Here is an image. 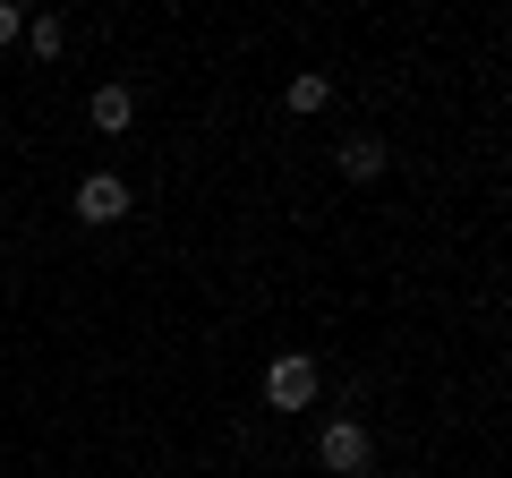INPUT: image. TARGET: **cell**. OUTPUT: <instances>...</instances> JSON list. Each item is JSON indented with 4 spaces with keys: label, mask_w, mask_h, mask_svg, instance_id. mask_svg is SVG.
Masks as SVG:
<instances>
[{
    "label": "cell",
    "mask_w": 512,
    "mask_h": 478,
    "mask_svg": "<svg viewBox=\"0 0 512 478\" xmlns=\"http://www.w3.org/2000/svg\"><path fill=\"white\" fill-rule=\"evenodd\" d=\"M26 43H35V52H43V60H52V52H60V43H69V26H60V18H26Z\"/></svg>",
    "instance_id": "obj_7"
},
{
    "label": "cell",
    "mask_w": 512,
    "mask_h": 478,
    "mask_svg": "<svg viewBox=\"0 0 512 478\" xmlns=\"http://www.w3.org/2000/svg\"><path fill=\"white\" fill-rule=\"evenodd\" d=\"M316 385H325L316 359H274V368H265V402H274V410H308Z\"/></svg>",
    "instance_id": "obj_2"
},
{
    "label": "cell",
    "mask_w": 512,
    "mask_h": 478,
    "mask_svg": "<svg viewBox=\"0 0 512 478\" xmlns=\"http://www.w3.org/2000/svg\"><path fill=\"white\" fill-rule=\"evenodd\" d=\"M128 214V188L111 180V171H94L86 188H77V222H120Z\"/></svg>",
    "instance_id": "obj_3"
},
{
    "label": "cell",
    "mask_w": 512,
    "mask_h": 478,
    "mask_svg": "<svg viewBox=\"0 0 512 478\" xmlns=\"http://www.w3.org/2000/svg\"><path fill=\"white\" fill-rule=\"evenodd\" d=\"M316 461H325L333 478H359L367 461H376V436H367L359 419H325V436H316Z\"/></svg>",
    "instance_id": "obj_1"
},
{
    "label": "cell",
    "mask_w": 512,
    "mask_h": 478,
    "mask_svg": "<svg viewBox=\"0 0 512 478\" xmlns=\"http://www.w3.org/2000/svg\"><path fill=\"white\" fill-rule=\"evenodd\" d=\"M128 120H137V94H128V86H103V94H94V129H103V137H120Z\"/></svg>",
    "instance_id": "obj_5"
},
{
    "label": "cell",
    "mask_w": 512,
    "mask_h": 478,
    "mask_svg": "<svg viewBox=\"0 0 512 478\" xmlns=\"http://www.w3.org/2000/svg\"><path fill=\"white\" fill-rule=\"evenodd\" d=\"M325 103H333V77L325 69H299L291 77V111H325Z\"/></svg>",
    "instance_id": "obj_6"
},
{
    "label": "cell",
    "mask_w": 512,
    "mask_h": 478,
    "mask_svg": "<svg viewBox=\"0 0 512 478\" xmlns=\"http://www.w3.org/2000/svg\"><path fill=\"white\" fill-rule=\"evenodd\" d=\"M18 35H26V18L9 9V0H0V43H18Z\"/></svg>",
    "instance_id": "obj_8"
},
{
    "label": "cell",
    "mask_w": 512,
    "mask_h": 478,
    "mask_svg": "<svg viewBox=\"0 0 512 478\" xmlns=\"http://www.w3.org/2000/svg\"><path fill=\"white\" fill-rule=\"evenodd\" d=\"M384 163H393L384 137H350V146H342V171H350V180H384Z\"/></svg>",
    "instance_id": "obj_4"
}]
</instances>
